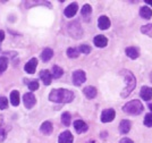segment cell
<instances>
[{"label":"cell","instance_id":"1","mask_svg":"<svg viewBox=\"0 0 152 143\" xmlns=\"http://www.w3.org/2000/svg\"><path fill=\"white\" fill-rule=\"evenodd\" d=\"M49 100L56 103H69L74 100V93L66 89H55L50 92Z\"/></svg>","mask_w":152,"mask_h":143},{"label":"cell","instance_id":"2","mask_svg":"<svg viewBox=\"0 0 152 143\" xmlns=\"http://www.w3.org/2000/svg\"><path fill=\"white\" fill-rule=\"evenodd\" d=\"M121 74L124 76V80L126 81V87L121 91V98H126L135 89V87H136V80H135L134 74L132 72H129V70H121Z\"/></svg>","mask_w":152,"mask_h":143},{"label":"cell","instance_id":"3","mask_svg":"<svg viewBox=\"0 0 152 143\" xmlns=\"http://www.w3.org/2000/svg\"><path fill=\"white\" fill-rule=\"evenodd\" d=\"M121 109L128 115H140L144 110V107L140 100H132V101H128Z\"/></svg>","mask_w":152,"mask_h":143},{"label":"cell","instance_id":"4","mask_svg":"<svg viewBox=\"0 0 152 143\" xmlns=\"http://www.w3.org/2000/svg\"><path fill=\"white\" fill-rule=\"evenodd\" d=\"M68 29H69V34L72 35L73 37H76V39H78V37H82V27L80 26L78 24V22H72L69 25H68Z\"/></svg>","mask_w":152,"mask_h":143},{"label":"cell","instance_id":"5","mask_svg":"<svg viewBox=\"0 0 152 143\" xmlns=\"http://www.w3.org/2000/svg\"><path fill=\"white\" fill-rule=\"evenodd\" d=\"M86 81V75L85 73L81 70V69H78V70H75L74 73H73V83L77 85V87H80L81 84H83L84 82Z\"/></svg>","mask_w":152,"mask_h":143},{"label":"cell","instance_id":"6","mask_svg":"<svg viewBox=\"0 0 152 143\" xmlns=\"http://www.w3.org/2000/svg\"><path fill=\"white\" fill-rule=\"evenodd\" d=\"M115 116H116V114H115L114 109H111V108L104 109L101 114V122L102 123H110L115 119Z\"/></svg>","mask_w":152,"mask_h":143},{"label":"cell","instance_id":"7","mask_svg":"<svg viewBox=\"0 0 152 143\" xmlns=\"http://www.w3.org/2000/svg\"><path fill=\"white\" fill-rule=\"evenodd\" d=\"M23 101H24V106H25L27 109H31V108H33L34 105H35L37 99H35L34 94L28 92V93L24 94V97H23Z\"/></svg>","mask_w":152,"mask_h":143},{"label":"cell","instance_id":"8","mask_svg":"<svg viewBox=\"0 0 152 143\" xmlns=\"http://www.w3.org/2000/svg\"><path fill=\"white\" fill-rule=\"evenodd\" d=\"M74 136L69 131L63 132L58 137V143H73Z\"/></svg>","mask_w":152,"mask_h":143},{"label":"cell","instance_id":"9","mask_svg":"<svg viewBox=\"0 0 152 143\" xmlns=\"http://www.w3.org/2000/svg\"><path fill=\"white\" fill-rule=\"evenodd\" d=\"M77 10H78V5H77L76 2H72L69 6L66 7V9H65L64 14H65L66 17L70 18V17H73L76 12H77Z\"/></svg>","mask_w":152,"mask_h":143},{"label":"cell","instance_id":"10","mask_svg":"<svg viewBox=\"0 0 152 143\" xmlns=\"http://www.w3.org/2000/svg\"><path fill=\"white\" fill-rule=\"evenodd\" d=\"M37 66H38V59L37 58H32L30 62H27L25 64V69L26 73H28V74H33L34 72H35V69H37Z\"/></svg>","mask_w":152,"mask_h":143},{"label":"cell","instance_id":"11","mask_svg":"<svg viewBox=\"0 0 152 143\" xmlns=\"http://www.w3.org/2000/svg\"><path fill=\"white\" fill-rule=\"evenodd\" d=\"M140 95L141 98L145 101L152 99V87H142L141 91H140Z\"/></svg>","mask_w":152,"mask_h":143},{"label":"cell","instance_id":"12","mask_svg":"<svg viewBox=\"0 0 152 143\" xmlns=\"http://www.w3.org/2000/svg\"><path fill=\"white\" fill-rule=\"evenodd\" d=\"M74 128H75L77 133H84L89 130V126L86 125V123L84 120H81V119H77L74 123Z\"/></svg>","mask_w":152,"mask_h":143},{"label":"cell","instance_id":"13","mask_svg":"<svg viewBox=\"0 0 152 143\" xmlns=\"http://www.w3.org/2000/svg\"><path fill=\"white\" fill-rule=\"evenodd\" d=\"M40 78L42 80V82H43V84H45V85H50L51 80H52V76H51L49 70L43 69V70H41V72H40Z\"/></svg>","mask_w":152,"mask_h":143},{"label":"cell","instance_id":"14","mask_svg":"<svg viewBox=\"0 0 152 143\" xmlns=\"http://www.w3.org/2000/svg\"><path fill=\"white\" fill-rule=\"evenodd\" d=\"M98 26L100 30H107L110 27V19L107 16H100V18L98 21Z\"/></svg>","mask_w":152,"mask_h":143},{"label":"cell","instance_id":"15","mask_svg":"<svg viewBox=\"0 0 152 143\" xmlns=\"http://www.w3.org/2000/svg\"><path fill=\"white\" fill-rule=\"evenodd\" d=\"M93 42L96 47H99V48H104L106 45L108 44V39L104 35H96L94 37V40H93Z\"/></svg>","mask_w":152,"mask_h":143},{"label":"cell","instance_id":"16","mask_svg":"<svg viewBox=\"0 0 152 143\" xmlns=\"http://www.w3.org/2000/svg\"><path fill=\"white\" fill-rule=\"evenodd\" d=\"M52 130H53V127H52V124H51L50 122H45L43 124L41 125V127H40V131L41 133H43L45 135H50L51 133H52Z\"/></svg>","mask_w":152,"mask_h":143},{"label":"cell","instance_id":"17","mask_svg":"<svg viewBox=\"0 0 152 143\" xmlns=\"http://www.w3.org/2000/svg\"><path fill=\"white\" fill-rule=\"evenodd\" d=\"M83 93L88 99H93L96 97V89L94 87H86L83 90Z\"/></svg>","mask_w":152,"mask_h":143},{"label":"cell","instance_id":"18","mask_svg":"<svg viewBox=\"0 0 152 143\" xmlns=\"http://www.w3.org/2000/svg\"><path fill=\"white\" fill-rule=\"evenodd\" d=\"M131 130V122L127 119H123L119 124V132L121 134H126Z\"/></svg>","mask_w":152,"mask_h":143},{"label":"cell","instance_id":"19","mask_svg":"<svg viewBox=\"0 0 152 143\" xmlns=\"http://www.w3.org/2000/svg\"><path fill=\"white\" fill-rule=\"evenodd\" d=\"M126 55L131 59H136L137 57L140 56V51L137 48H135V47H128V48H126Z\"/></svg>","mask_w":152,"mask_h":143},{"label":"cell","instance_id":"20","mask_svg":"<svg viewBox=\"0 0 152 143\" xmlns=\"http://www.w3.org/2000/svg\"><path fill=\"white\" fill-rule=\"evenodd\" d=\"M140 16L144 19H150L152 17V10L146 6L141 7V9H140Z\"/></svg>","mask_w":152,"mask_h":143},{"label":"cell","instance_id":"21","mask_svg":"<svg viewBox=\"0 0 152 143\" xmlns=\"http://www.w3.org/2000/svg\"><path fill=\"white\" fill-rule=\"evenodd\" d=\"M53 56V50L50 49V48H45L43 51H42V54H41V58H42V60L43 62H49L51 58Z\"/></svg>","mask_w":152,"mask_h":143},{"label":"cell","instance_id":"22","mask_svg":"<svg viewBox=\"0 0 152 143\" xmlns=\"http://www.w3.org/2000/svg\"><path fill=\"white\" fill-rule=\"evenodd\" d=\"M19 92L18 91H13L12 93H10V102H12V105L15 107H17L19 105Z\"/></svg>","mask_w":152,"mask_h":143},{"label":"cell","instance_id":"23","mask_svg":"<svg viewBox=\"0 0 152 143\" xmlns=\"http://www.w3.org/2000/svg\"><path fill=\"white\" fill-rule=\"evenodd\" d=\"M7 137V132L4 127V120L2 117L0 116V142H4Z\"/></svg>","mask_w":152,"mask_h":143},{"label":"cell","instance_id":"24","mask_svg":"<svg viewBox=\"0 0 152 143\" xmlns=\"http://www.w3.org/2000/svg\"><path fill=\"white\" fill-rule=\"evenodd\" d=\"M141 32L148 37H152V24H146L141 27Z\"/></svg>","mask_w":152,"mask_h":143},{"label":"cell","instance_id":"25","mask_svg":"<svg viewBox=\"0 0 152 143\" xmlns=\"http://www.w3.org/2000/svg\"><path fill=\"white\" fill-rule=\"evenodd\" d=\"M70 119H72V116H70L69 112H64L61 115V123H63L65 126H69L70 125Z\"/></svg>","mask_w":152,"mask_h":143},{"label":"cell","instance_id":"26","mask_svg":"<svg viewBox=\"0 0 152 143\" xmlns=\"http://www.w3.org/2000/svg\"><path fill=\"white\" fill-rule=\"evenodd\" d=\"M64 74V70L59 66L57 65H55L53 67H52V75H53V77L55 78H59V77H61V75Z\"/></svg>","mask_w":152,"mask_h":143},{"label":"cell","instance_id":"27","mask_svg":"<svg viewBox=\"0 0 152 143\" xmlns=\"http://www.w3.org/2000/svg\"><path fill=\"white\" fill-rule=\"evenodd\" d=\"M91 12H92V7L90 6V5H84V6L82 7V10H81V14H82L83 17H88V16H90L91 15Z\"/></svg>","mask_w":152,"mask_h":143},{"label":"cell","instance_id":"28","mask_svg":"<svg viewBox=\"0 0 152 143\" xmlns=\"http://www.w3.org/2000/svg\"><path fill=\"white\" fill-rule=\"evenodd\" d=\"M78 55H80L78 49H76V48H68L67 49V56L69 58H77Z\"/></svg>","mask_w":152,"mask_h":143},{"label":"cell","instance_id":"29","mask_svg":"<svg viewBox=\"0 0 152 143\" xmlns=\"http://www.w3.org/2000/svg\"><path fill=\"white\" fill-rule=\"evenodd\" d=\"M8 66V59L6 57H0V73L5 72Z\"/></svg>","mask_w":152,"mask_h":143},{"label":"cell","instance_id":"30","mask_svg":"<svg viewBox=\"0 0 152 143\" xmlns=\"http://www.w3.org/2000/svg\"><path fill=\"white\" fill-rule=\"evenodd\" d=\"M27 83V87L31 91H37L39 89V82L37 80H33V81H25Z\"/></svg>","mask_w":152,"mask_h":143},{"label":"cell","instance_id":"31","mask_svg":"<svg viewBox=\"0 0 152 143\" xmlns=\"http://www.w3.org/2000/svg\"><path fill=\"white\" fill-rule=\"evenodd\" d=\"M78 51L86 55V54H90V51H91V47H90V45H86V44H82V45H80Z\"/></svg>","mask_w":152,"mask_h":143},{"label":"cell","instance_id":"32","mask_svg":"<svg viewBox=\"0 0 152 143\" xmlns=\"http://www.w3.org/2000/svg\"><path fill=\"white\" fill-rule=\"evenodd\" d=\"M7 107H8V100L5 97H0V109L1 110H5Z\"/></svg>","mask_w":152,"mask_h":143},{"label":"cell","instance_id":"33","mask_svg":"<svg viewBox=\"0 0 152 143\" xmlns=\"http://www.w3.org/2000/svg\"><path fill=\"white\" fill-rule=\"evenodd\" d=\"M144 125L148 127H152V114H146L144 118Z\"/></svg>","mask_w":152,"mask_h":143},{"label":"cell","instance_id":"34","mask_svg":"<svg viewBox=\"0 0 152 143\" xmlns=\"http://www.w3.org/2000/svg\"><path fill=\"white\" fill-rule=\"evenodd\" d=\"M119 143H134L131 139H128V137H125V139H121Z\"/></svg>","mask_w":152,"mask_h":143},{"label":"cell","instance_id":"35","mask_svg":"<svg viewBox=\"0 0 152 143\" xmlns=\"http://www.w3.org/2000/svg\"><path fill=\"white\" fill-rule=\"evenodd\" d=\"M4 39H5V32L2 30H0V42L4 41Z\"/></svg>","mask_w":152,"mask_h":143},{"label":"cell","instance_id":"36","mask_svg":"<svg viewBox=\"0 0 152 143\" xmlns=\"http://www.w3.org/2000/svg\"><path fill=\"white\" fill-rule=\"evenodd\" d=\"M145 4H148V5L152 6V0H145Z\"/></svg>","mask_w":152,"mask_h":143},{"label":"cell","instance_id":"37","mask_svg":"<svg viewBox=\"0 0 152 143\" xmlns=\"http://www.w3.org/2000/svg\"><path fill=\"white\" fill-rule=\"evenodd\" d=\"M149 109L152 111V103H150V105H149Z\"/></svg>","mask_w":152,"mask_h":143},{"label":"cell","instance_id":"38","mask_svg":"<svg viewBox=\"0 0 152 143\" xmlns=\"http://www.w3.org/2000/svg\"><path fill=\"white\" fill-rule=\"evenodd\" d=\"M88 143H95V141H94V140H90V141Z\"/></svg>","mask_w":152,"mask_h":143}]
</instances>
